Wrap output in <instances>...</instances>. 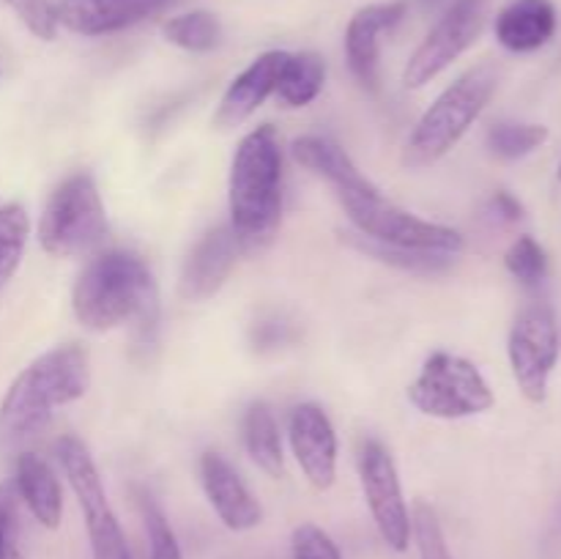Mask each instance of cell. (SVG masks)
I'll list each match as a JSON object with an SVG mask.
<instances>
[{
	"mask_svg": "<svg viewBox=\"0 0 561 559\" xmlns=\"http://www.w3.org/2000/svg\"><path fill=\"white\" fill-rule=\"evenodd\" d=\"M228 208L241 252L272 244L283 219V148L272 124L241 137L230 162Z\"/></svg>",
	"mask_w": 561,
	"mask_h": 559,
	"instance_id": "6da1fadb",
	"label": "cell"
},
{
	"mask_svg": "<svg viewBox=\"0 0 561 559\" xmlns=\"http://www.w3.org/2000/svg\"><path fill=\"white\" fill-rule=\"evenodd\" d=\"M71 310L91 332L135 323L142 334H151L159 316L151 269L135 252H102L77 277Z\"/></svg>",
	"mask_w": 561,
	"mask_h": 559,
	"instance_id": "7a4b0ae2",
	"label": "cell"
},
{
	"mask_svg": "<svg viewBox=\"0 0 561 559\" xmlns=\"http://www.w3.org/2000/svg\"><path fill=\"white\" fill-rule=\"evenodd\" d=\"M91 387V354L80 343L55 345L33 360L0 403V442H31L53 420L55 409L80 400Z\"/></svg>",
	"mask_w": 561,
	"mask_h": 559,
	"instance_id": "3957f363",
	"label": "cell"
},
{
	"mask_svg": "<svg viewBox=\"0 0 561 559\" xmlns=\"http://www.w3.org/2000/svg\"><path fill=\"white\" fill-rule=\"evenodd\" d=\"M499 77H502L499 66L485 60V64L471 66L447 91H442V96L422 113L405 140V168H427L447 157L488 107L499 88Z\"/></svg>",
	"mask_w": 561,
	"mask_h": 559,
	"instance_id": "277c9868",
	"label": "cell"
},
{
	"mask_svg": "<svg viewBox=\"0 0 561 559\" xmlns=\"http://www.w3.org/2000/svg\"><path fill=\"white\" fill-rule=\"evenodd\" d=\"M337 197L345 208V217L365 239L400 250L447 252V255H460L463 250V236L458 230L405 212L403 206L389 201L370 179L354 190L337 192Z\"/></svg>",
	"mask_w": 561,
	"mask_h": 559,
	"instance_id": "5b68a950",
	"label": "cell"
},
{
	"mask_svg": "<svg viewBox=\"0 0 561 559\" xmlns=\"http://www.w3.org/2000/svg\"><path fill=\"white\" fill-rule=\"evenodd\" d=\"M107 236V214L91 173H71L60 181L38 219V241L55 258H80Z\"/></svg>",
	"mask_w": 561,
	"mask_h": 559,
	"instance_id": "8992f818",
	"label": "cell"
},
{
	"mask_svg": "<svg viewBox=\"0 0 561 559\" xmlns=\"http://www.w3.org/2000/svg\"><path fill=\"white\" fill-rule=\"evenodd\" d=\"M409 400L416 411L436 420H463L493 409L491 384L466 356L436 351L411 381Z\"/></svg>",
	"mask_w": 561,
	"mask_h": 559,
	"instance_id": "52a82bcc",
	"label": "cell"
},
{
	"mask_svg": "<svg viewBox=\"0 0 561 559\" xmlns=\"http://www.w3.org/2000/svg\"><path fill=\"white\" fill-rule=\"evenodd\" d=\"M55 455L60 460L66 480L75 491L77 504L85 518L88 540H91L93 559H131L129 540H126L121 521L104 493L102 475H99L93 455L77 436H60L55 444Z\"/></svg>",
	"mask_w": 561,
	"mask_h": 559,
	"instance_id": "ba28073f",
	"label": "cell"
},
{
	"mask_svg": "<svg viewBox=\"0 0 561 559\" xmlns=\"http://www.w3.org/2000/svg\"><path fill=\"white\" fill-rule=\"evenodd\" d=\"M485 22L488 0H455L405 64V88H422L436 80L480 38Z\"/></svg>",
	"mask_w": 561,
	"mask_h": 559,
	"instance_id": "9c48e42d",
	"label": "cell"
},
{
	"mask_svg": "<svg viewBox=\"0 0 561 559\" xmlns=\"http://www.w3.org/2000/svg\"><path fill=\"white\" fill-rule=\"evenodd\" d=\"M359 480L378 535L392 551L403 554L411 546V513L400 486L398 466L378 438H365L359 447Z\"/></svg>",
	"mask_w": 561,
	"mask_h": 559,
	"instance_id": "30bf717a",
	"label": "cell"
},
{
	"mask_svg": "<svg viewBox=\"0 0 561 559\" xmlns=\"http://www.w3.org/2000/svg\"><path fill=\"white\" fill-rule=\"evenodd\" d=\"M507 354L520 395L531 403H542L559 362V327L551 307L531 305L515 318Z\"/></svg>",
	"mask_w": 561,
	"mask_h": 559,
	"instance_id": "8fae6325",
	"label": "cell"
},
{
	"mask_svg": "<svg viewBox=\"0 0 561 559\" xmlns=\"http://www.w3.org/2000/svg\"><path fill=\"white\" fill-rule=\"evenodd\" d=\"M290 449L316 491H329L337 480V433L327 411L316 403L294 406L288 417Z\"/></svg>",
	"mask_w": 561,
	"mask_h": 559,
	"instance_id": "7c38bea8",
	"label": "cell"
},
{
	"mask_svg": "<svg viewBox=\"0 0 561 559\" xmlns=\"http://www.w3.org/2000/svg\"><path fill=\"white\" fill-rule=\"evenodd\" d=\"M239 241H236L230 225L208 230L197 239L192 252L186 255L179 277V296L186 301H206L219 294L228 283L230 272L239 258Z\"/></svg>",
	"mask_w": 561,
	"mask_h": 559,
	"instance_id": "4fadbf2b",
	"label": "cell"
},
{
	"mask_svg": "<svg viewBox=\"0 0 561 559\" xmlns=\"http://www.w3.org/2000/svg\"><path fill=\"white\" fill-rule=\"evenodd\" d=\"M405 16V3H373L356 11L345 27V60L351 75L367 91H378V58L381 36L398 27Z\"/></svg>",
	"mask_w": 561,
	"mask_h": 559,
	"instance_id": "5bb4252c",
	"label": "cell"
},
{
	"mask_svg": "<svg viewBox=\"0 0 561 559\" xmlns=\"http://www.w3.org/2000/svg\"><path fill=\"white\" fill-rule=\"evenodd\" d=\"M201 482L208 504L230 532H250L263 521V507L239 471L219 453H203Z\"/></svg>",
	"mask_w": 561,
	"mask_h": 559,
	"instance_id": "9a60e30c",
	"label": "cell"
},
{
	"mask_svg": "<svg viewBox=\"0 0 561 559\" xmlns=\"http://www.w3.org/2000/svg\"><path fill=\"white\" fill-rule=\"evenodd\" d=\"M168 0H60L55 22L77 36H110L157 14Z\"/></svg>",
	"mask_w": 561,
	"mask_h": 559,
	"instance_id": "2e32d148",
	"label": "cell"
},
{
	"mask_svg": "<svg viewBox=\"0 0 561 559\" xmlns=\"http://www.w3.org/2000/svg\"><path fill=\"white\" fill-rule=\"evenodd\" d=\"M285 60H288L285 49H268V53L257 55L222 93L217 113H214V126L233 129V126H241L247 118H252V113L277 91Z\"/></svg>",
	"mask_w": 561,
	"mask_h": 559,
	"instance_id": "e0dca14e",
	"label": "cell"
},
{
	"mask_svg": "<svg viewBox=\"0 0 561 559\" xmlns=\"http://www.w3.org/2000/svg\"><path fill=\"white\" fill-rule=\"evenodd\" d=\"M559 14L551 0H513L496 16V38L510 53H535L557 36Z\"/></svg>",
	"mask_w": 561,
	"mask_h": 559,
	"instance_id": "ac0fdd59",
	"label": "cell"
},
{
	"mask_svg": "<svg viewBox=\"0 0 561 559\" xmlns=\"http://www.w3.org/2000/svg\"><path fill=\"white\" fill-rule=\"evenodd\" d=\"M16 493L27 504L33 518L47 529H58L64 515V491L53 466L36 453L16 458Z\"/></svg>",
	"mask_w": 561,
	"mask_h": 559,
	"instance_id": "d6986e66",
	"label": "cell"
},
{
	"mask_svg": "<svg viewBox=\"0 0 561 559\" xmlns=\"http://www.w3.org/2000/svg\"><path fill=\"white\" fill-rule=\"evenodd\" d=\"M294 159L301 168L312 170L316 175L327 179L334 186V192L354 190V186L365 184L367 175L354 164V159L343 151L334 140L321 135H305L294 140Z\"/></svg>",
	"mask_w": 561,
	"mask_h": 559,
	"instance_id": "ffe728a7",
	"label": "cell"
},
{
	"mask_svg": "<svg viewBox=\"0 0 561 559\" xmlns=\"http://www.w3.org/2000/svg\"><path fill=\"white\" fill-rule=\"evenodd\" d=\"M241 433H244V447L252 464L266 471L268 477H283V436H279V425L266 403H252L247 409L244 422H241Z\"/></svg>",
	"mask_w": 561,
	"mask_h": 559,
	"instance_id": "44dd1931",
	"label": "cell"
},
{
	"mask_svg": "<svg viewBox=\"0 0 561 559\" xmlns=\"http://www.w3.org/2000/svg\"><path fill=\"white\" fill-rule=\"evenodd\" d=\"M327 82V64L318 53H288V60L283 66V75L277 82V102L283 107L299 110L307 107L318 99Z\"/></svg>",
	"mask_w": 561,
	"mask_h": 559,
	"instance_id": "7402d4cb",
	"label": "cell"
},
{
	"mask_svg": "<svg viewBox=\"0 0 561 559\" xmlns=\"http://www.w3.org/2000/svg\"><path fill=\"white\" fill-rule=\"evenodd\" d=\"M164 38L186 53H211L222 44V25L211 11H186L162 25Z\"/></svg>",
	"mask_w": 561,
	"mask_h": 559,
	"instance_id": "603a6c76",
	"label": "cell"
},
{
	"mask_svg": "<svg viewBox=\"0 0 561 559\" xmlns=\"http://www.w3.org/2000/svg\"><path fill=\"white\" fill-rule=\"evenodd\" d=\"M31 236V219L20 203L0 206V285L16 272Z\"/></svg>",
	"mask_w": 561,
	"mask_h": 559,
	"instance_id": "cb8c5ba5",
	"label": "cell"
},
{
	"mask_svg": "<svg viewBox=\"0 0 561 559\" xmlns=\"http://www.w3.org/2000/svg\"><path fill=\"white\" fill-rule=\"evenodd\" d=\"M548 140V129L542 124H520V121H502L488 132V148L499 159H520L537 151Z\"/></svg>",
	"mask_w": 561,
	"mask_h": 559,
	"instance_id": "d4e9b609",
	"label": "cell"
},
{
	"mask_svg": "<svg viewBox=\"0 0 561 559\" xmlns=\"http://www.w3.org/2000/svg\"><path fill=\"white\" fill-rule=\"evenodd\" d=\"M504 266L524 285H540L548 277V255L540 241L531 236H520L504 255Z\"/></svg>",
	"mask_w": 561,
	"mask_h": 559,
	"instance_id": "484cf974",
	"label": "cell"
},
{
	"mask_svg": "<svg viewBox=\"0 0 561 559\" xmlns=\"http://www.w3.org/2000/svg\"><path fill=\"white\" fill-rule=\"evenodd\" d=\"M140 510H142V521H146L148 559H184V554H181V546H179V537H175L173 526L168 524L162 510L157 507V502L142 493Z\"/></svg>",
	"mask_w": 561,
	"mask_h": 559,
	"instance_id": "4316f807",
	"label": "cell"
},
{
	"mask_svg": "<svg viewBox=\"0 0 561 559\" xmlns=\"http://www.w3.org/2000/svg\"><path fill=\"white\" fill-rule=\"evenodd\" d=\"M411 537H414L420 559H453L447 537H444L442 521H438L436 510L431 504L420 502L414 507V515H411Z\"/></svg>",
	"mask_w": 561,
	"mask_h": 559,
	"instance_id": "83f0119b",
	"label": "cell"
},
{
	"mask_svg": "<svg viewBox=\"0 0 561 559\" xmlns=\"http://www.w3.org/2000/svg\"><path fill=\"white\" fill-rule=\"evenodd\" d=\"M290 557L294 559H343L337 543L332 540L329 532H323L318 524L296 526L290 535Z\"/></svg>",
	"mask_w": 561,
	"mask_h": 559,
	"instance_id": "f1b7e54d",
	"label": "cell"
},
{
	"mask_svg": "<svg viewBox=\"0 0 561 559\" xmlns=\"http://www.w3.org/2000/svg\"><path fill=\"white\" fill-rule=\"evenodd\" d=\"M5 3L16 11V16L25 22L33 36L53 42L55 33H58V22H55V9L47 0H5Z\"/></svg>",
	"mask_w": 561,
	"mask_h": 559,
	"instance_id": "f546056e",
	"label": "cell"
},
{
	"mask_svg": "<svg viewBox=\"0 0 561 559\" xmlns=\"http://www.w3.org/2000/svg\"><path fill=\"white\" fill-rule=\"evenodd\" d=\"M16 502L9 488L0 486V559H22L20 540H16Z\"/></svg>",
	"mask_w": 561,
	"mask_h": 559,
	"instance_id": "4dcf8cb0",
	"label": "cell"
},
{
	"mask_svg": "<svg viewBox=\"0 0 561 559\" xmlns=\"http://www.w3.org/2000/svg\"><path fill=\"white\" fill-rule=\"evenodd\" d=\"M488 212L496 219H502V223H518V219H524V206L510 192H496L491 197V203H488Z\"/></svg>",
	"mask_w": 561,
	"mask_h": 559,
	"instance_id": "1f68e13d",
	"label": "cell"
},
{
	"mask_svg": "<svg viewBox=\"0 0 561 559\" xmlns=\"http://www.w3.org/2000/svg\"><path fill=\"white\" fill-rule=\"evenodd\" d=\"M559 179H561V168H559Z\"/></svg>",
	"mask_w": 561,
	"mask_h": 559,
	"instance_id": "d6a6232c",
	"label": "cell"
}]
</instances>
